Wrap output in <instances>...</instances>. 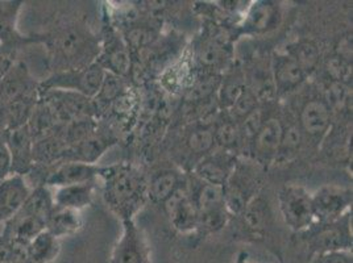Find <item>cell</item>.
Wrapping results in <instances>:
<instances>
[{"mask_svg":"<svg viewBox=\"0 0 353 263\" xmlns=\"http://www.w3.org/2000/svg\"><path fill=\"white\" fill-rule=\"evenodd\" d=\"M11 263H36L30 257L28 244L12 240Z\"/></svg>","mask_w":353,"mask_h":263,"instance_id":"obj_44","label":"cell"},{"mask_svg":"<svg viewBox=\"0 0 353 263\" xmlns=\"http://www.w3.org/2000/svg\"><path fill=\"white\" fill-rule=\"evenodd\" d=\"M247 88L244 78L239 74L230 75L225 79H221V87L216 94V102L224 111H230L237 99L243 95Z\"/></svg>","mask_w":353,"mask_h":263,"instance_id":"obj_39","label":"cell"},{"mask_svg":"<svg viewBox=\"0 0 353 263\" xmlns=\"http://www.w3.org/2000/svg\"><path fill=\"white\" fill-rule=\"evenodd\" d=\"M230 216L231 215H230V212L227 211L225 207L199 213L198 225H196L195 232L201 234V235L216 233L227 225Z\"/></svg>","mask_w":353,"mask_h":263,"instance_id":"obj_41","label":"cell"},{"mask_svg":"<svg viewBox=\"0 0 353 263\" xmlns=\"http://www.w3.org/2000/svg\"><path fill=\"white\" fill-rule=\"evenodd\" d=\"M286 53L295 59V62L301 66V69L307 76L316 69L321 59V52L318 45L309 40L295 43L288 49Z\"/></svg>","mask_w":353,"mask_h":263,"instance_id":"obj_36","label":"cell"},{"mask_svg":"<svg viewBox=\"0 0 353 263\" xmlns=\"http://www.w3.org/2000/svg\"><path fill=\"white\" fill-rule=\"evenodd\" d=\"M97 63L103 67L104 72L114 74L123 79H128L132 74V53L123 36H120L114 28H108L104 32Z\"/></svg>","mask_w":353,"mask_h":263,"instance_id":"obj_9","label":"cell"},{"mask_svg":"<svg viewBox=\"0 0 353 263\" xmlns=\"http://www.w3.org/2000/svg\"><path fill=\"white\" fill-rule=\"evenodd\" d=\"M6 145L11 158V176H27L33 166V138L27 125L7 131Z\"/></svg>","mask_w":353,"mask_h":263,"instance_id":"obj_15","label":"cell"},{"mask_svg":"<svg viewBox=\"0 0 353 263\" xmlns=\"http://www.w3.org/2000/svg\"><path fill=\"white\" fill-rule=\"evenodd\" d=\"M99 178L103 180V198L119 218L132 220L148 200V182L134 166L118 163L103 167Z\"/></svg>","mask_w":353,"mask_h":263,"instance_id":"obj_2","label":"cell"},{"mask_svg":"<svg viewBox=\"0 0 353 263\" xmlns=\"http://www.w3.org/2000/svg\"><path fill=\"white\" fill-rule=\"evenodd\" d=\"M12 240L0 234V263H11Z\"/></svg>","mask_w":353,"mask_h":263,"instance_id":"obj_46","label":"cell"},{"mask_svg":"<svg viewBox=\"0 0 353 263\" xmlns=\"http://www.w3.org/2000/svg\"><path fill=\"white\" fill-rule=\"evenodd\" d=\"M112 140L103 134H98V129L83 141L75 144L73 147H68L63 161L83 162L95 165L104 154L107 149L112 145Z\"/></svg>","mask_w":353,"mask_h":263,"instance_id":"obj_21","label":"cell"},{"mask_svg":"<svg viewBox=\"0 0 353 263\" xmlns=\"http://www.w3.org/2000/svg\"><path fill=\"white\" fill-rule=\"evenodd\" d=\"M124 41L131 53H139L154 44L159 39V30L149 24H133L124 34Z\"/></svg>","mask_w":353,"mask_h":263,"instance_id":"obj_38","label":"cell"},{"mask_svg":"<svg viewBox=\"0 0 353 263\" xmlns=\"http://www.w3.org/2000/svg\"><path fill=\"white\" fill-rule=\"evenodd\" d=\"M165 212L172 225L181 233H192L198 225V209L192 202L188 182H185L178 190L163 203Z\"/></svg>","mask_w":353,"mask_h":263,"instance_id":"obj_11","label":"cell"},{"mask_svg":"<svg viewBox=\"0 0 353 263\" xmlns=\"http://www.w3.org/2000/svg\"><path fill=\"white\" fill-rule=\"evenodd\" d=\"M45 227L44 221L30 216L20 209L12 219L6 222L1 234L10 240L30 244L36 235L44 232Z\"/></svg>","mask_w":353,"mask_h":263,"instance_id":"obj_23","label":"cell"},{"mask_svg":"<svg viewBox=\"0 0 353 263\" xmlns=\"http://www.w3.org/2000/svg\"><path fill=\"white\" fill-rule=\"evenodd\" d=\"M228 57L227 43L224 37L216 34H208L202 37L194 48L192 61L196 62L202 69L210 70L208 73H214L215 69L223 66Z\"/></svg>","mask_w":353,"mask_h":263,"instance_id":"obj_20","label":"cell"},{"mask_svg":"<svg viewBox=\"0 0 353 263\" xmlns=\"http://www.w3.org/2000/svg\"><path fill=\"white\" fill-rule=\"evenodd\" d=\"M30 257L36 263H50L59 255V238L44 231L28 244Z\"/></svg>","mask_w":353,"mask_h":263,"instance_id":"obj_35","label":"cell"},{"mask_svg":"<svg viewBox=\"0 0 353 263\" xmlns=\"http://www.w3.org/2000/svg\"><path fill=\"white\" fill-rule=\"evenodd\" d=\"M235 156L228 151H216L205 156L194 167V176L202 182L224 186L235 171Z\"/></svg>","mask_w":353,"mask_h":263,"instance_id":"obj_16","label":"cell"},{"mask_svg":"<svg viewBox=\"0 0 353 263\" xmlns=\"http://www.w3.org/2000/svg\"><path fill=\"white\" fill-rule=\"evenodd\" d=\"M186 147L196 156H207L215 147L214 124L198 123L186 134Z\"/></svg>","mask_w":353,"mask_h":263,"instance_id":"obj_33","label":"cell"},{"mask_svg":"<svg viewBox=\"0 0 353 263\" xmlns=\"http://www.w3.org/2000/svg\"><path fill=\"white\" fill-rule=\"evenodd\" d=\"M221 83V75L215 73H206L203 76L195 78L185 92V99L192 104L208 101L218 94Z\"/></svg>","mask_w":353,"mask_h":263,"instance_id":"obj_34","label":"cell"},{"mask_svg":"<svg viewBox=\"0 0 353 263\" xmlns=\"http://www.w3.org/2000/svg\"><path fill=\"white\" fill-rule=\"evenodd\" d=\"M214 136L215 145L224 149V151H228L231 149H235L240 143V125L234 118L230 116L224 117L221 120V123L214 124Z\"/></svg>","mask_w":353,"mask_h":263,"instance_id":"obj_40","label":"cell"},{"mask_svg":"<svg viewBox=\"0 0 353 263\" xmlns=\"http://www.w3.org/2000/svg\"><path fill=\"white\" fill-rule=\"evenodd\" d=\"M327 70H328V74L332 76V79L336 81V83H340V85H343L344 82H350V79H352L351 63L340 57L331 59L328 62Z\"/></svg>","mask_w":353,"mask_h":263,"instance_id":"obj_42","label":"cell"},{"mask_svg":"<svg viewBox=\"0 0 353 263\" xmlns=\"http://www.w3.org/2000/svg\"><path fill=\"white\" fill-rule=\"evenodd\" d=\"M40 99V83L30 74L26 62L15 61L0 81V103L10 105L14 103Z\"/></svg>","mask_w":353,"mask_h":263,"instance_id":"obj_7","label":"cell"},{"mask_svg":"<svg viewBox=\"0 0 353 263\" xmlns=\"http://www.w3.org/2000/svg\"><path fill=\"white\" fill-rule=\"evenodd\" d=\"M283 123L279 117H266L261 128L250 141L252 153L256 161L261 165H270L276 160L281 138L283 133Z\"/></svg>","mask_w":353,"mask_h":263,"instance_id":"obj_13","label":"cell"},{"mask_svg":"<svg viewBox=\"0 0 353 263\" xmlns=\"http://www.w3.org/2000/svg\"><path fill=\"white\" fill-rule=\"evenodd\" d=\"M241 218L243 227L252 234H263L269 218V207L263 198L256 196L250 200L243 212Z\"/></svg>","mask_w":353,"mask_h":263,"instance_id":"obj_31","label":"cell"},{"mask_svg":"<svg viewBox=\"0 0 353 263\" xmlns=\"http://www.w3.org/2000/svg\"><path fill=\"white\" fill-rule=\"evenodd\" d=\"M195 179H196V183L194 186L188 185V189L190 192L192 202L198 209V213H203V212L225 207L223 186L210 185V183L199 180L198 178H195Z\"/></svg>","mask_w":353,"mask_h":263,"instance_id":"obj_26","label":"cell"},{"mask_svg":"<svg viewBox=\"0 0 353 263\" xmlns=\"http://www.w3.org/2000/svg\"><path fill=\"white\" fill-rule=\"evenodd\" d=\"M95 191V180L59 187L53 195L56 208H66L73 211H81L92 203Z\"/></svg>","mask_w":353,"mask_h":263,"instance_id":"obj_24","label":"cell"},{"mask_svg":"<svg viewBox=\"0 0 353 263\" xmlns=\"http://www.w3.org/2000/svg\"><path fill=\"white\" fill-rule=\"evenodd\" d=\"M20 6L21 3L19 1H0V45L3 46L14 49L19 44L33 41L21 37L16 30Z\"/></svg>","mask_w":353,"mask_h":263,"instance_id":"obj_25","label":"cell"},{"mask_svg":"<svg viewBox=\"0 0 353 263\" xmlns=\"http://www.w3.org/2000/svg\"><path fill=\"white\" fill-rule=\"evenodd\" d=\"M303 134L299 129V125L296 124H289L283 127V133L281 138L280 147L276 156V163H286L292 161L299 153V149L302 147Z\"/></svg>","mask_w":353,"mask_h":263,"instance_id":"obj_37","label":"cell"},{"mask_svg":"<svg viewBox=\"0 0 353 263\" xmlns=\"http://www.w3.org/2000/svg\"><path fill=\"white\" fill-rule=\"evenodd\" d=\"M4 48H6V46H3V45H0V52H1V50H3V49H4Z\"/></svg>","mask_w":353,"mask_h":263,"instance_id":"obj_49","label":"cell"},{"mask_svg":"<svg viewBox=\"0 0 353 263\" xmlns=\"http://www.w3.org/2000/svg\"><path fill=\"white\" fill-rule=\"evenodd\" d=\"M24 176H10L0 180V222L12 219L30 195Z\"/></svg>","mask_w":353,"mask_h":263,"instance_id":"obj_18","label":"cell"},{"mask_svg":"<svg viewBox=\"0 0 353 263\" xmlns=\"http://www.w3.org/2000/svg\"><path fill=\"white\" fill-rule=\"evenodd\" d=\"M307 245L314 254L325 251L352 250V215L345 213L332 222L319 224L310 232Z\"/></svg>","mask_w":353,"mask_h":263,"instance_id":"obj_6","label":"cell"},{"mask_svg":"<svg viewBox=\"0 0 353 263\" xmlns=\"http://www.w3.org/2000/svg\"><path fill=\"white\" fill-rule=\"evenodd\" d=\"M123 232L112 249L110 263H150L147 237L134 219L123 220Z\"/></svg>","mask_w":353,"mask_h":263,"instance_id":"obj_8","label":"cell"},{"mask_svg":"<svg viewBox=\"0 0 353 263\" xmlns=\"http://www.w3.org/2000/svg\"><path fill=\"white\" fill-rule=\"evenodd\" d=\"M309 263H353L352 250L318 253L311 255Z\"/></svg>","mask_w":353,"mask_h":263,"instance_id":"obj_43","label":"cell"},{"mask_svg":"<svg viewBox=\"0 0 353 263\" xmlns=\"http://www.w3.org/2000/svg\"><path fill=\"white\" fill-rule=\"evenodd\" d=\"M59 127V121L54 116L53 111L40 96V101L36 104L27 123V128L30 131L33 141L44 138L46 136L54 133Z\"/></svg>","mask_w":353,"mask_h":263,"instance_id":"obj_28","label":"cell"},{"mask_svg":"<svg viewBox=\"0 0 353 263\" xmlns=\"http://www.w3.org/2000/svg\"><path fill=\"white\" fill-rule=\"evenodd\" d=\"M125 81L127 79L105 72L99 92L92 99L95 115H98V111H103L104 108L112 105L125 92Z\"/></svg>","mask_w":353,"mask_h":263,"instance_id":"obj_32","label":"cell"},{"mask_svg":"<svg viewBox=\"0 0 353 263\" xmlns=\"http://www.w3.org/2000/svg\"><path fill=\"white\" fill-rule=\"evenodd\" d=\"M68 147L57 128L54 133L33 141V165L54 166L65 160Z\"/></svg>","mask_w":353,"mask_h":263,"instance_id":"obj_22","label":"cell"},{"mask_svg":"<svg viewBox=\"0 0 353 263\" xmlns=\"http://www.w3.org/2000/svg\"><path fill=\"white\" fill-rule=\"evenodd\" d=\"M281 215L285 224L298 233H305L315 224L312 195L298 185H289L279 193Z\"/></svg>","mask_w":353,"mask_h":263,"instance_id":"obj_3","label":"cell"},{"mask_svg":"<svg viewBox=\"0 0 353 263\" xmlns=\"http://www.w3.org/2000/svg\"><path fill=\"white\" fill-rule=\"evenodd\" d=\"M40 96L50 107L59 125L97 116L92 99L78 92L65 90H40Z\"/></svg>","mask_w":353,"mask_h":263,"instance_id":"obj_5","label":"cell"},{"mask_svg":"<svg viewBox=\"0 0 353 263\" xmlns=\"http://www.w3.org/2000/svg\"><path fill=\"white\" fill-rule=\"evenodd\" d=\"M223 187L224 204L230 215H240L250 200L257 196L256 180L239 166H236L235 171Z\"/></svg>","mask_w":353,"mask_h":263,"instance_id":"obj_14","label":"cell"},{"mask_svg":"<svg viewBox=\"0 0 353 263\" xmlns=\"http://www.w3.org/2000/svg\"><path fill=\"white\" fill-rule=\"evenodd\" d=\"M103 67L94 62L88 67L79 70H69L53 73L44 82L40 83V90H65L78 92L86 98L94 99L99 92L101 85L103 82Z\"/></svg>","mask_w":353,"mask_h":263,"instance_id":"obj_4","label":"cell"},{"mask_svg":"<svg viewBox=\"0 0 353 263\" xmlns=\"http://www.w3.org/2000/svg\"><path fill=\"white\" fill-rule=\"evenodd\" d=\"M235 263H253L250 261V258H248V255L245 254V253H241L239 257H237V260H236Z\"/></svg>","mask_w":353,"mask_h":263,"instance_id":"obj_48","label":"cell"},{"mask_svg":"<svg viewBox=\"0 0 353 263\" xmlns=\"http://www.w3.org/2000/svg\"><path fill=\"white\" fill-rule=\"evenodd\" d=\"M280 6L273 1H256L245 14L243 28L250 34H264L279 28L281 24Z\"/></svg>","mask_w":353,"mask_h":263,"instance_id":"obj_19","label":"cell"},{"mask_svg":"<svg viewBox=\"0 0 353 263\" xmlns=\"http://www.w3.org/2000/svg\"><path fill=\"white\" fill-rule=\"evenodd\" d=\"M352 191L338 186H324L312 195L315 222L327 224L351 212Z\"/></svg>","mask_w":353,"mask_h":263,"instance_id":"obj_10","label":"cell"},{"mask_svg":"<svg viewBox=\"0 0 353 263\" xmlns=\"http://www.w3.org/2000/svg\"><path fill=\"white\" fill-rule=\"evenodd\" d=\"M331 107L324 99L314 98L303 104L299 114V129L310 140L321 143L331 128Z\"/></svg>","mask_w":353,"mask_h":263,"instance_id":"obj_12","label":"cell"},{"mask_svg":"<svg viewBox=\"0 0 353 263\" xmlns=\"http://www.w3.org/2000/svg\"><path fill=\"white\" fill-rule=\"evenodd\" d=\"M185 182L174 170H163L148 182V199L163 204Z\"/></svg>","mask_w":353,"mask_h":263,"instance_id":"obj_27","label":"cell"},{"mask_svg":"<svg viewBox=\"0 0 353 263\" xmlns=\"http://www.w3.org/2000/svg\"><path fill=\"white\" fill-rule=\"evenodd\" d=\"M307 75L288 53L276 54L272 61V79L277 94L285 95L299 87Z\"/></svg>","mask_w":353,"mask_h":263,"instance_id":"obj_17","label":"cell"},{"mask_svg":"<svg viewBox=\"0 0 353 263\" xmlns=\"http://www.w3.org/2000/svg\"><path fill=\"white\" fill-rule=\"evenodd\" d=\"M0 129L7 131V128H6V109H4V105L1 103H0Z\"/></svg>","mask_w":353,"mask_h":263,"instance_id":"obj_47","label":"cell"},{"mask_svg":"<svg viewBox=\"0 0 353 263\" xmlns=\"http://www.w3.org/2000/svg\"><path fill=\"white\" fill-rule=\"evenodd\" d=\"M30 216L44 221L45 225L54 211L53 193L46 186H37L30 189V195L20 208Z\"/></svg>","mask_w":353,"mask_h":263,"instance_id":"obj_30","label":"cell"},{"mask_svg":"<svg viewBox=\"0 0 353 263\" xmlns=\"http://www.w3.org/2000/svg\"><path fill=\"white\" fill-rule=\"evenodd\" d=\"M81 228H82V219L78 211L54 207L52 216L46 222L45 231H48L56 238H61V237H68L77 233Z\"/></svg>","mask_w":353,"mask_h":263,"instance_id":"obj_29","label":"cell"},{"mask_svg":"<svg viewBox=\"0 0 353 263\" xmlns=\"http://www.w3.org/2000/svg\"><path fill=\"white\" fill-rule=\"evenodd\" d=\"M11 176V158L6 141L0 143V180Z\"/></svg>","mask_w":353,"mask_h":263,"instance_id":"obj_45","label":"cell"},{"mask_svg":"<svg viewBox=\"0 0 353 263\" xmlns=\"http://www.w3.org/2000/svg\"><path fill=\"white\" fill-rule=\"evenodd\" d=\"M53 73L79 70L97 62L101 44L86 25L70 23L49 33L44 40Z\"/></svg>","mask_w":353,"mask_h":263,"instance_id":"obj_1","label":"cell"}]
</instances>
